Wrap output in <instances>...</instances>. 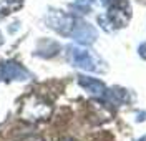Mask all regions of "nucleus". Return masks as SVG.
I'll return each instance as SVG.
<instances>
[{"label": "nucleus", "mask_w": 146, "mask_h": 141, "mask_svg": "<svg viewBox=\"0 0 146 141\" xmlns=\"http://www.w3.org/2000/svg\"><path fill=\"white\" fill-rule=\"evenodd\" d=\"M103 5L106 7V13L98 17V23L103 30L113 32L126 27L131 19V9L126 0H105Z\"/></svg>", "instance_id": "obj_1"}, {"label": "nucleus", "mask_w": 146, "mask_h": 141, "mask_svg": "<svg viewBox=\"0 0 146 141\" xmlns=\"http://www.w3.org/2000/svg\"><path fill=\"white\" fill-rule=\"evenodd\" d=\"M66 58L73 66L82 68L86 71H95V73H103L106 70L105 62L101 60L96 53H93L88 48L78 47V45H70L66 48Z\"/></svg>", "instance_id": "obj_2"}, {"label": "nucleus", "mask_w": 146, "mask_h": 141, "mask_svg": "<svg viewBox=\"0 0 146 141\" xmlns=\"http://www.w3.org/2000/svg\"><path fill=\"white\" fill-rule=\"evenodd\" d=\"M52 105L38 95H28L22 101L20 118L27 123H42L52 116Z\"/></svg>", "instance_id": "obj_3"}, {"label": "nucleus", "mask_w": 146, "mask_h": 141, "mask_svg": "<svg viewBox=\"0 0 146 141\" xmlns=\"http://www.w3.org/2000/svg\"><path fill=\"white\" fill-rule=\"evenodd\" d=\"M76 15L68 13V12H62V10H48L46 13V25L53 28L55 32H58L63 37H72L73 28L76 25Z\"/></svg>", "instance_id": "obj_4"}, {"label": "nucleus", "mask_w": 146, "mask_h": 141, "mask_svg": "<svg viewBox=\"0 0 146 141\" xmlns=\"http://www.w3.org/2000/svg\"><path fill=\"white\" fill-rule=\"evenodd\" d=\"M30 80V73L23 66L13 62V60H5L0 63V81H27Z\"/></svg>", "instance_id": "obj_5"}, {"label": "nucleus", "mask_w": 146, "mask_h": 141, "mask_svg": "<svg viewBox=\"0 0 146 141\" xmlns=\"http://www.w3.org/2000/svg\"><path fill=\"white\" fill-rule=\"evenodd\" d=\"M96 30L91 27L90 23L83 22L82 19H76V25L73 28V33H72V38H75L78 43L82 45H90L96 40Z\"/></svg>", "instance_id": "obj_6"}, {"label": "nucleus", "mask_w": 146, "mask_h": 141, "mask_svg": "<svg viewBox=\"0 0 146 141\" xmlns=\"http://www.w3.org/2000/svg\"><path fill=\"white\" fill-rule=\"evenodd\" d=\"M78 85H80L82 88H85L90 95H93L95 98H98V100H103L105 95H106V91H108L106 85L103 83V81L96 80V78H91V76L80 75L78 76Z\"/></svg>", "instance_id": "obj_7"}, {"label": "nucleus", "mask_w": 146, "mask_h": 141, "mask_svg": "<svg viewBox=\"0 0 146 141\" xmlns=\"http://www.w3.org/2000/svg\"><path fill=\"white\" fill-rule=\"evenodd\" d=\"M25 0H0V20L15 13L23 7Z\"/></svg>", "instance_id": "obj_8"}, {"label": "nucleus", "mask_w": 146, "mask_h": 141, "mask_svg": "<svg viewBox=\"0 0 146 141\" xmlns=\"http://www.w3.org/2000/svg\"><path fill=\"white\" fill-rule=\"evenodd\" d=\"M105 0H75L73 3V9L78 10L80 13H90V10L95 7V5H100Z\"/></svg>", "instance_id": "obj_9"}, {"label": "nucleus", "mask_w": 146, "mask_h": 141, "mask_svg": "<svg viewBox=\"0 0 146 141\" xmlns=\"http://www.w3.org/2000/svg\"><path fill=\"white\" fill-rule=\"evenodd\" d=\"M138 52H139V56L146 60V43H141V45H139V48H138Z\"/></svg>", "instance_id": "obj_10"}, {"label": "nucleus", "mask_w": 146, "mask_h": 141, "mask_svg": "<svg viewBox=\"0 0 146 141\" xmlns=\"http://www.w3.org/2000/svg\"><path fill=\"white\" fill-rule=\"evenodd\" d=\"M20 141H45V140H42L40 136H27V138H23Z\"/></svg>", "instance_id": "obj_11"}, {"label": "nucleus", "mask_w": 146, "mask_h": 141, "mask_svg": "<svg viewBox=\"0 0 146 141\" xmlns=\"http://www.w3.org/2000/svg\"><path fill=\"white\" fill-rule=\"evenodd\" d=\"M138 141H146V134H145V136H141V138H139Z\"/></svg>", "instance_id": "obj_12"}, {"label": "nucleus", "mask_w": 146, "mask_h": 141, "mask_svg": "<svg viewBox=\"0 0 146 141\" xmlns=\"http://www.w3.org/2000/svg\"><path fill=\"white\" fill-rule=\"evenodd\" d=\"M3 43V37H2V33H0V45Z\"/></svg>", "instance_id": "obj_13"}, {"label": "nucleus", "mask_w": 146, "mask_h": 141, "mask_svg": "<svg viewBox=\"0 0 146 141\" xmlns=\"http://www.w3.org/2000/svg\"><path fill=\"white\" fill-rule=\"evenodd\" d=\"M62 141H73V140H70V138H65V140H62Z\"/></svg>", "instance_id": "obj_14"}]
</instances>
